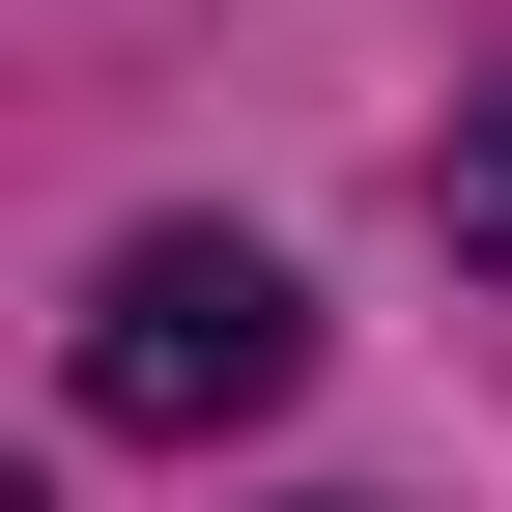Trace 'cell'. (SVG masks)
<instances>
[{"label":"cell","mask_w":512,"mask_h":512,"mask_svg":"<svg viewBox=\"0 0 512 512\" xmlns=\"http://www.w3.org/2000/svg\"><path fill=\"white\" fill-rule=\"evenodd\" d=\"M313 370V285L256 228H114V285H86V342H57V399L114 427V456H200V427H256Z\"/></svg>","instance_id":"6da1fadb"},{"label":"cell","mask_w":512,"mask_h":512,"mask_svg":"<svg viewBox=\"0 0 512 512\" xmlns=\"http://www.w3.org/2000/svg\"><path fill=\"white\" fill-rule=\"evenodd\" d=\"M427 200H456V256H512V86L456 114V171H427Z\"/></svg>","instance_id":"7a4b0ae2"}]
</instances>
